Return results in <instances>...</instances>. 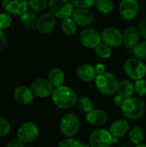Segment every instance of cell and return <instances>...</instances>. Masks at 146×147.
I'll list each match as a JSON object with an SVG mask.
<instances>
[{
  "instance_id": "6da1fadb",
  "label": "cell",
  "mask_w": 146,
  "mask_h": 147,
  "mask_svg": "<svg viewBox=\"0 0 146 147\" xmlns=\"http://www.w3.org/2000/svg\"><path fill=\"white\" fill-rule=\"evenodd\" d=\"M52 101L53 104L60 109H70L77 104L78 96L76 91L71 87L61 85L54 88Z\"/></svg>"
},
{
  "instance_id": "7a4b0ae2",
  "label": "cell",
  "mask_w": 146,
  "mask_h": 147,
  "mask_svg": "<svg viewBox=\"0 0 146 147\" xmlns=\"http://www.w3.org/2000/svg\"><path fill=\"white\" fill-rule=\"evenodd\" d=\"M123 115L128 120H139L145 115L146 110L145 102L139 97L131 96L125 99L120 106Z\"/></svg>"
},
{
  "instance_id": "3957f363",
  "label": "cell",
  "mask_w": 146,
  "mask_h": 147,
  "mask_svg": "<svg viewBox=\"0 0 146 147\" xmlns=\"http://www.w3.org/2000/svg\"><path fill=\"white\" fill-rule=\"evenodd\" d=\"M95 85L99 92L106 96L117 94L119 81L118 78L111 72H104L97 75L95 79Z\"/></svg>"
},
{
  "instance_id": "277c9868",
  "label": "cell",
  "mask_w": 146,
  "mask_h": 147,
  "mask_svg": "<svg viewBox=\"0 0 146 147\" xmlns=\"http://www.w3.org/2000/svg\"><path fill=\"white\" fill-rule=\"evenodd\" d=\"M59 130L65 137H74L80 130L81 121L74 113H66L59 121Z\"/></svg>"
},
{
  "instance_id": "5b68a950",
  "label": "cell",
  "mask_w": 146,
  "mask_h": 147,
  "mask_svg": "<svg viewBox=\"0 0 146 147\" xmlns=\"http://www.w3.org/2000/svg\"><path fill=\"white\" fill-rule=\"evenodd\" d=\"M48 8L56 18L61 20L71 17L75 10L71 0H49Z\"/></svg>"
},
{
  "instance_id": "8992f818",
  "label": "cell",
  "mask_w": 146,
  "mask_h": 147,
  "mask_svg": "<svg viewBox=\"0 0 146 147\" xmlns=\"http://www.w3.org/2000/svg\"><path fill=\"white\" fill-rule=\"evenodd\" d=\"M124 71L131 79L136 81L145 78L146 76V65L142 60L135 57L130 58L124 63Z\"/></svg>"
},
{
  "instance_id": "52a82bcc",
  "label": "cell",
  "mask_w": 146,
  "mask_h": 147,
  "mask_svg": "<svg viewBox=\"0 0 146 147\" xmlns=\"http://www.w3.org/2000/svg\"><path fill=\"white\" fill-rule=\"evenodd\" d=\"M113 145V135L109 130L97 128L89 137V147H110Z\"/></svg>"
},
{
  "instance_id": "ba28073f",
  "label": "cell",
  "mask_w": 146,
  "mask_h": 147,
  "mask_svg": "<svg viewBox=\"0 0 146 147\" xmlns=\"http://www.w3.org/2000/svg\"><path fill=\"white\" fill-rule=\"evenodd\" d=\"M80 43L86 48L95 49L102 42V34L94 28H85L79 34Z\"/></svg>"
},
{
  "instance_id": "9c48e42d",
  "label": "cell",
  "mask_w": 146,
  "mask_h": 147,
  "mask_svg": "<svg viewBox=\"0 0 146 147\" xmlns=\"http://www.w3.org/2000/svg\"><path fill=\"white\" fill-rule=\"evenodd\" d=\"M39 134L40 129L38 126L32 121L22 123L17 130V139L24 144L34 141L39 137Z\"/></svg>"
},
{
  "instance_id": "30bf717a",
  "label": "cell",
  "mask_w": 146,
  "mask_h": 147,
  "mask_svg": "<svg viewBox=\"0 0 146 147\" xmlns=\"http://www.w3.org/2000/svg\"><path fill=\"white\" fill-rule=\"evenodd\" d=\"M102 40L111 48H117L123 44V32L115 27H108L102 32Z\"/></svg>"
},
{
  "instance_id": "8fae6325",
  "label": "cell",
  "mask_w": 146,
  "mask_h": 147,
  "mask_svg": "<svg viewBox=\"0 0 146 147\" xmlns=\"http://www.w3.org/2000/svg\"><path fill=\"white\" fill-rule=\"evenodd\" d=\"M34 95L38 98H47L52 96L54 90V86L50 83L48 79L37 78L30 86Z\"/></svg>"
},
{
  "instance_id": "7c38bea8",
  "label": "cell",
  "mask_w": 146,
  "mask_h": 147,
  "mask_svg": "<svg viewBox=\"0 0 146 147\" xmlns=\"http://www.w3.org/2000/svg\"><path fill=\"white\" fill-rule=\"evenodd\" d=\"M139 10V3L138 0H122L119 5V13L122 20H133Z\"/></svg>"
},
{
  "instance_id": "4fadbf2b",
  "label": "cell",
  "mask_w": 146,
  "mask_h": 147,
  "mask_svg": "<svg viewBox=\"0 0 146 147\" xmlns=\"http://www.w3.org/2000/svg\"><path fill=\"white\" fill-rule=\"evenodd\" d=\"M56 27V17L49 11L44 12L38 16L36 29L42 34H51Z\"/></svg>"
},
{
  "instance_id": "5bb4252c",
  "label": "cell",
  "mask_w": 146,
  "mask_h": 147,
  "mask_svg": "<svg viewBox=\"0 0 146 147\" xmlns=\"http://www.w3.org/2000/svg\"><path fill=\"white\" fill-rule=\"evenodd\" d=\"M2 8L10 15L21 16L28 11V0H2Z\"/></svg>"
},
{
  "instance_id": "9a60e30c",
  "label": "cell",
  "mask_w": 146,
  "mask_h": 147,
  "mask_svg": "<svg viewBox=\"0 0 146 147\" xmlns=\"http://www.w3.org/2000/svg\"><path fill=\"white\" fill-rule=\"evenodd\" d=\"M71 18L77 26L83 28L90 26L95 21V16L89 9H76Z\"/></svg>"
},
{
  "instance_id": "2e32d148",
  "label": "cell",
  "mask_w": 146,
  "mask_h": 147,
  "mask_svg": "<svg viewBox=\"0 0 146 147\" xmlns=\"http://www.w3.org/2000/svg\"><path fill=\"white\" fill-rule=\"evenodd\" d=\"M34 95L31 88L27 86H19L14 91V98L16 102L22 105H28L34 100Z\"/></svg>"
},
{
  "instance_id": "e0dca14e",
  "label": "cell",
  "mask_w": 146,
  "mask_h": 147,
  "mask_svg": "<svg viewBox=\"0 0 146 147\" xmlns=\"http://www.w3.org/2000/svg\"><path fill=\"white\" fill-rule=\"evenodd\" d=\"M108 114L100 109H94L85 115L86 121L95 127H101L108 121Z\"/></svg>"
},
{
  "instance_id": "ac0fdd59",
  "label": "cell",
  "mask_w": 146,
  "mask_h": 147,
  "mask_svg": "<svg viewBox=\"0 0 146 147\" xmlns=\"http://www.w3.org/2000/svg\"><path fill=\"white\" fill-rule=\"evenodd\" d=\"M76 74L77 78L83 82L95 81L96 78L97 77V73L96 71L95 66L88 63L81 64L80 65H78L76 70Z\"/></svg>"
},
{
  "instance_id": "d6986e66",
  "label": "cell",
  "mask_w": 146,
  "mask_h": 147,
  "mask_svg": "<svg viewBox=\"0 0 146 147\" xmlns=\"http://www.w3.org/2000/svg\"><path fill=\"white\" fill-rule=\"evenodd\" d=\"M130 130V124L126 119H118L115 120L109 127V132L114 137L118 139L124 137L128 134Z\"/></svg>"
},
{
  "instance_id": "ffe728a7",
  "label": "cell",
  "mask_w": 146,
  "mask_h": 147,
  "mask_svg": "<svg viewBox=\"0 0 146 147\" xmlns=\"http://www.w3.org/2000/svg\"><path fill=\"white\" fill-rule=\"evenodd\" d=\"M139 31L137 28L131 26L123 31V44L130 49H133L139 42Z\"/></svg>"
},
{
  "instance_id": "44dd1931",
  "label": "cell",
  "mask_w": 146,
  "mask_h": 147,
  "mask_svg": "<svg viewBox=\"0 0 146 147\" xmlns=\"http://www.w3.org/2000/svg\"><path fill=\"white\" fill-rule=\"evenodd\" d=\"M134 93H135V87L132 80L123 79L120 82H119L117 94L120 95L125 99H126L131 96H133Z\"/></svg>"
},
{
  "instance_id": "7402d4cb",
  "label": "cell",
  "mask_w": 146,
  "mask_h": 147,
  "mask_svg": "<svg viewBox=\"0 0 146 147\" xmlns=\"http://www.w3.org/2000/svg\"><path fill=\"white\" fill-rule=\"evenodd\" d=\"M48 80L54 86V88L64 85L65 75L62 69L59 67L52 68L48 73Z\"/></svg>"
},
{
  "instance_id": "603a6c76",
  "label": "cell",
  "mask_w": 146,
  "mask_h": 147,
  "mask_svg": "<svg viewBox=\"0 0 146 147\" xmlns=\"http://www.w3.org/2000/svg\"><path fill=\"white\" fill-rule=\"evenodd\" d=\"M21 22L28 29H34L36 28L38 16L34 13V11H27L20 16Z\"/></svg>"
},
{
  "instance_id": "cb8c5ba5",
  "label": "cell",
  "mask_w": 146,
  "mask_h": 147,
  "mask_svg": "<svg viewBox=\"0 0 146 147\" xmlns=\"http://www.w3.org/2000/svg\"><path fill=\"white\" fill-rule=\"evenodd\" d=\"M128 137L130 141L135 146L142 144L145 140V133L144 130L139 127H133L130 128L128 132Z\"/></svg>"
},
{
  "instance_id": "d4e9b609",
  "label": "cell",
  "mask_w": 146,
  "mask_h": 147,
  "mask_svg": "<svg viewBox=\"0 0 146 147\" xmlns=\"http://www.w3.org/2000/svg\"><path fill=\"white\" fill-rule=\"evenodd\" d=\"M77 23L74 22V20L71 17L62 20L60 24L61 31L67 36L74 35L77 32Z\"/></svg>"
},
{
  "instance_id": "484cf974",
  "label": "cell",
  "mask_w": 146,
  "mask_h": 147,
  "mask_svg": "<svg viewBox=\"0 0 146 147\" xmlns=\"http://www.w3.org/2000/svg\"><path fill=\"white\" fill-rule=\"evenodd\" d=\"M95 6L97 11L103 15H109L114 9V4L112 0H96Z\"/></svg>"
},
{
  "instance_id": "4316f807",
  "label": "cell",
  "mask_w": 146,
  "mask_h": 147,
  "mask_svg": "<svg viewBox=\"0 0 146 147\" xmlns=\"http://www.w3.org/2000/svg\"><path fill=\"white\" fill-rule=\"evenodd\" d=\"M57 147H89V145L82 143L80 140L73 137H66L59 141Z\"/></svg>"
},
{
  "instance_id": "83f0119b",
  "label": "cell",
  "mask_w": 146,
  "mask_h": 147,
  "mask_svg": "<svg viewBox=\"0 0 146 147\" xmlns=\"http://www.w3.org/2000/svg\"><path fill=\"white\" fill-rule=\"evenodd\" d=\"M95 52L96 55L103 59H108L112 56V48L106 45L105 43L102 42L98 47H96L95 49Z\"/></svg>"
},
{
  "instance_id": "f1b7e54d",
  "label": "cell",
  "mask_w": 146,
  "mask_h": 147,
  "mask_svg": "<svg viewBox=\"0 0 146 147\" xmlns=\"http://www.w3.org/2000/svg\"><path fill=\"white\" fill-rule=\"evenodd\" d=\"M132 50L135 58L142 61L146 60V40L144 41H139Z\"/></svg>"
},
{
  "instance_id": "f546056e",
  "label": "cell",
  "mask_w": 146,
  "mask_h": 147,
  "mask_svg": "<svg viewBox=\"0 0 146 147\" xmlns=\"http://www.w3.org/2000/svg\"><path fill=\"white\" fill-rule=\"evenodd\" d=\"M77 106H78L79 109L81 111L84 112L85 114H87L88 112H89L92 109H94L93 102L88 96H83V97L79 98L78 102H77Z\"/></svg>"
},
{
  "instance_id": "4dcf8cb0",
  "label": "cell",
  "mask_w": 146,
  "mask_h": 147,
  "mask_svg": "<svg viewBox=\"0 0 146 147\" xmlns=\"http://www.w3.org/2000/svg\"><path fill=\"white\" fill-rule=\"evenodd\" d=\"M48 0H28V7L34 12H40L48 6Z\"/></svg>"
},
{
  "instance_id": "1f68e13d",
  "label": "cell",
  "mask_w": 146,
  "mask_h": 147,
  "mask_svg": "<svg viewBox=\"0 0 146 147\" xmlns=\"http://www.w3.org/2000/svg\"><path fill=\"white\" fill-rule=\"evenodd\" d=\"M11 132V125L9 121L4 118L0 116V137H6Z\"/></svg>"
},
{
  "instance_id": "d6a6232c",
  "label": "cell",
  "mask_w": 146,
  "mask_h": 147,
  "mask_svg": "<svg viewBox=\"0 0 146 147\" xmlns=\"http://www.w3.org/2000/svg\"><path fill=\"white\" fill-rule=\"evenodd\" d=\"M12 23V16L9 13L4 11L0 13V28L4 30L8 28Z\"/></svg>"
},
{
  "instance_id": "836d02e7",
  "label": "cell",
  "mask_w": 146,
  "mask_h": 147,
  "mask_svg": "<svg viewBox=\"0 0 146 147\" xmlns=\"http://www.w3.org/2000/svg\"><path fill=\"white\" fill-rule=\"evenodd\" d=\"M76 9H89L95 6L96 0H71Z\"/></svg>"
},
{
  "instance_id": "e575fe53",
  "label": "cell",
  "mask_w": 146,
  "mask_h": 147,
  "mask_svg": "<svg viewBox=\"0 0 146 147\" xmlns=\"http://www.w3.org/2000/svg\"><path fill=\"white\" fill-rule=\"evenodd\" d=\"M134 87H135V92L139 96H146V80L145 78L136 80L134 83Z\"/></svg>"
},
{
  "instance_id": "d590c367",
  "label": "cell",
  "mask_w": 146,
  "mask_h": 147,
  "mask_svg": "<svg viewBox=\"0 0 146 147\" xmlns=\"http://www.w3.org/2000/svg\"><path fill=\"white\" fill-rule=\"evenodd\" d=\"M139 34H141V36L145 40H146V18L140 21V22L139 24Z\"/></svg>"
},
{
  "instance_id": "8d00e7d4",
  "label": "cell",
  "mask_w": 146,
  "mask_h": 147,
  "mask_svg": "<svg viewBox=\"0 0 146 147\" xmlns=\"http://www.w3.org/2000/svg\"><path fill=\"white\" fill-rule=\"evenodd\" d=\"M7 147H25L24 143L21 141L19 139H14L11 141H9L7 145Z\"/></svg>"
},
{
  "instance_id": "74e56055",
  "label": "cell",
  "mask_w": 146,
  "mask_h": 147,
  "mask_svg": "<svg viewBox=\"0 0 146 147\" xmlns=\"http://www.w3.org/2000/svg\"><path fill=\"white\" fill-rule=\"evenodd\" d=\"M7 45V37L3 29L0 28V50L3 49Z\"/></svg>"
},
{
  "instance_id": "f35d334b",
  "label": "cell",
  "mask_w": 146,
  "mask_h": 147,
  "mask_svg": "<svg viewBox=\"0 0 146 147\" xmlns=\"http://www.w3.org/2000/svg\"><path fill=\"white\" fill-rule=\"evenodd\" d=\"M95 69H96V71L97 73V75H100V74H102L104 72H106V67L102 63H99V64H96L95 65Z\"/></svg>"
},
{
  "instance_id": "ab89813d",
  "label": "cell",
  "mask_w": 146,
  "mask_h": 147,
  "mask_svg": "<svg viewBox=\"0 0 146 147\" xmlns=\"http://www.w3.org/2000/svg\"><path fill=\"white\" fill-rule=\"evenodd\" d=\"M124 101H125V98H124L123 96H121L120 95H119V94L115 95V96H114V103L116 106H120H120L123 104Z\"/></svg>"
},
{
  "instance_id": "60d3db41",
  "label": "cell",
  "mask_w": 146,
  "mask_h": 147,
  "mask_svg": "<svg viewBox=\"0 0 146 147\" xmlns=\"http://www.w3.org/2000/svg\"><path fill=\"white\" fill-rule=\"evenodd\" d=\"M135 147H146L145 144H139V145H137V146H135Z\"/></svg>"
},
{
  "instance_id": "b9f144b4",
  "label": "cell",
  "mask_w": 146,
  "mask_h": 147,
  "mask_svg": "<svg viewBox=\"0 0 146 147\" xmlns=\"http://www.w3.org/2000/svg\"><path fill=\"white\" fill-rule=\"evenodd\" d=\"M118 147H130V146H118Z\"/></svg>"
}]
</instances>
